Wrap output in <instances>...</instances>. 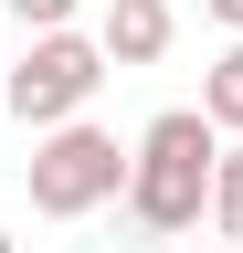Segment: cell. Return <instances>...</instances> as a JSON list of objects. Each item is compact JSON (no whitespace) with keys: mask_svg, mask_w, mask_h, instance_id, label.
Segmentation results:
<instances>
[{"mask_svg":"<svg viewBox=\"0 0 243 253\" xmlns=\"http://www.w3.org/2000/svg\"><path fill=\"white\" fill-rule=\"evenodd\" d=\"M201 116L222 126V137H243V32L211 53V74H201Z\"/></svg>","mask_w":243,"mask_h":253,"instance_id":"5b68a950","label":"cell"},{"mask_svg":"<svg viewBox=\"0 0 243 253\" xmlns=\"http://www.w3.org/2000/svg\"><path fill=\"white\" fill-rule=\"evenodd\" d=\"M0 253H21V243H11V232H0Z\"/></svg>","mask_w":243,"mask_h":253,"instance_id":"9c48e42d","label":"cell"},{"mask_svg":"<svg viewBox=\"0 0 243 253\" xmlns=\"http://www.w3.org/2000/svg\"><path fill=\"white\" fill-rule=\"evenodd\" d=\"M211 158H222V126L201 106H159L138 126V158H127V221L159 232V243L211 221Z\"/></svg>","mask_w":243,"mask_h":253,"instance_id":"6da1fadb","label":"cell"},{"mask_svg":"<svg viewBox=\"0 0 243 253\" xmlns=\"http://www.w3.org/2000/svg\"><path fill=\"white\" fill-rule=\"evenodd\" d=\"M74 11H85V0H11V21H21V32H64Z\"/></svg>","mask_w":243,"mask_h":253,"instance_id":"52a82bcc","label":"cell"},{"mask_svg":"<svg viewBox=\"0 0 243 253\" xmlns=\"http://www.w3.org/2000/svg\"><path fill=\"white\" fill-rule=\"evenodd\" d=\"M96 42H106V63L138 74V63H159L180 42V11H169V0H106V11H96Z\"/></svg>","mask_w":243,"mask_h":253,"instance_id":"277c9868","label":"cell"},{"mask_svg":"<svg viewBox=\"0 0 243 253\" xmlns=\"http://www.w3.org/2000/svg\"><path fill=\"white\" fill-rule=\"evenodd\" d=\"M127 158H138V137H116V126H96V116L32 126V158H21L32 211H43V221H85V211L127 201Z\"/></svg>","mask_w":243,"mask_h":253,"instance_id":"7a4b0ae2","label":"cell"},{"mask_svg":"<svg viewBox=\"0 0 243 253\" xmlns=\"http://www.w3.org/2000/svg\"><path fill=\"white\" fill-rule=\"evenodd\" d=\"M201 11H211V21H222V32H243V0H201Z\"/></svg>","mask_w":243,"mask_h":253,"instance_id":"ba28073f","label":"cell"},{"mask_svg":"<svg viewBox=\"0 0 243 253\" xmlns=\"http://www.w3.org/2000/svg\"><path fill=\"white\" fill-rule=\"evenodd\" d=\"M116 74L106 63V42L96 32H32V42H21V63H0V106H11L21 126H64V116H85L96 106V84Z\"/></svg>","mask_w":243,"mask_h":253,"instance_id":"3957f363","label":"cell"},{"mask_svg":"<svg viewBox=\"0 0 243 253\" xmlns=\"http://www.w3.org/2000/svg\"><path fill=\"white\" fill-rule=\"evenodd\" d=\"M211 232L243 253V137H222V158H211Z\"/></svg>","mask_w":243,"mask_h":253,"instance_id":"8992f818","label":"cell"}]
</instances>
